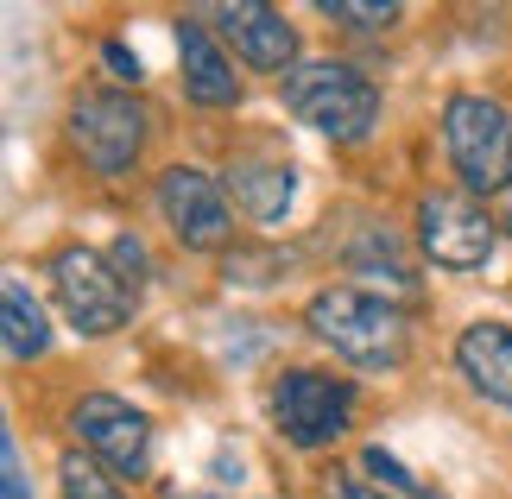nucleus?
Wrapping results in <instances>:
<instances>
[{
    "instance_id": "nucleus-2",
    "label": "nucleus",
    "mask_w": 512,
    "mask_h": 499,
    "mask_svg": "<svg viewBox=\"0 0 512 499\" xmlns=\"http://www.w3.org/2000/svg\"><path fill=\"white\" fill-rule=\"evenodd\" d=\"M285 108L304 127H317L348 146V139H367L373 121H380V89L354 64H342V57H310V64H298L285 76Z\"/></svg>"
},
{
    "instance_id": "nucleus-14",
    "label": "nucleus",
    "mask_w": 512,
    "mask_h": 499,
    "mask_svg": "<svg viewBox=\"0 0 512 499\" xmlns=\"http://www.w3.org/2000/svg\"><path fill=\"white\" fill-rule=\"evenodd\" d=\"M0 335H7V361H38L51 342V323H45V304L19 285V278H7L0 285Z\"/></svg>"
},
{
    "instance_id": "nucleus-23",
    "label": "nucleus",
    "mask_w": 512,
    "mask_h": 499,
    "mask_svg": "<svg viewBox=\"0 0 512 499\" xmlns=\"http://www.w3.org/2000/svg\"><path fill=\"white\" fill-rule=\"evenodd\" d=\"M506 222H512V215H506Z\"/></svg>"
},
{
    "instance_id": "nucleus-7",
    "label": "nucleus",
    "mask_w": 512,
    "mask_h": 499,
    "mask_svg": "<svg viewBox=\"0 0 512 499\" xmlns=\"http://www.w3.org/2000/svg\"><path fill=\"white\" fill-rule=\"evenodd\" d=\"M418 241L449 272H475L500 247V222L468 190H424L418 196Z\"/></svg>"
},
{
    "instance_id": "nucleus-11",
    "label": "nucleus",
    "mask_w": 512,
    "mask_h": 499,
    "mask_svg": "<svg viewBox=\"0 0 512 499\" xmlns=\"http://www.w3.org/2000/svg\"><path fill=\"white\" fill-rule=\"evenodd\" d=\"M177 57H184V95L196 108H234L241 102V76H234L228 51L209 38L203 19H177Z\"/></svg>"
},
{
    "instance_id": "nucleus-13",
    "label": "nucleus",
    "mask_w": 512,
    "mask_h": 499,
    "mask_svg": "<svg viewBox=\"0 0 512 499\" xmlns=\"http://www.w3.org/2000/svg\"><path fill=\"white\" fill-rule=\"evenodd\" d=\"M228 196L247 222H279L291 209V196H298V177H291V165H272V158H234Z\"/></svg>"
},
{
    "instance_id": "nucleus-22",
    "label": "nucleus",
    "mask_w": 512,
    "mask_h": 499,
    "mask_svg": "<svg viewBox=\"0 0 512 499\" xmlns=\"http://www.w3.org/2000/svg\"><path fill=\"white\" fill-rule=\"evenodd\" d=\"M329 499H386V493H373L361 474H336V481H329Z\"/></svg>"
},
{
    "instance_id": "nucleus-6",
    "label": "nucleus",
    "mask_w": 512,
    "mask_h": 499,
    "mask_svg": "<svg viewBox=\"0 0 512 499\" xmlns=\"http://www.w3.org/2000/svg\"><path fill=\"white\" fill-rule=\"evenodd\" d=\"M51 291L83 335H114L133 310V291L121 285V272L95 247H57L51 253Z\"/></svg>"
},
{
    "instance_id": "nucleus-20",
    "label": "nucleus",
    "mask_w": 512,
    "mask_h": 499,
    "mask_svg": "<svg viewBox=\"0 0 512 499\" xmlns=\"http://www.w3.org/2000/svg\"><path fill=\"white\" fill-rule=\"evenodd\" d=\"M0 499H32V487H26V462H19V443L13 436H0Z\"/></svg>"
},
{
    "instance_id": "nucleus-18",
    "label": "nucleus",
    "mask_w": 512,
    "mask_h": 499,
    "mask_svg": "<svg viewBox=\"0 0 512 499\" xmlns=\"http://www.w3.org/2000/svg\"><path fill=\"white\" fill-rule=\"evenodd\" d=\"M323 19H336V26H348V32H380V26H392V19H399V7H380V0H323L317 7Z\"/></svg>"
},
{
    "instance_id": "nucleus-5",
    "label": "nucleus",
    "mask_w": 512,
    "mask_h": 499,
    "mask_svg": "<svg viewBox=\"0 0 512 499\" xmlns=\"http://www.w3.org/2000/svg\"><path fill=\"white\" fill-rule=\"evenodd\" d=\"M354 417V379L317 373V367H285L272 379V424L298 449H329Z\"/></svg>"
},
{
    "instance_id": "nucleus-21",
    "label": "nucleus",
    "mask_w": 512,
    "mask_h": 499,
    "mask_svg": "<svg viewBox=\"0 0 512 499\" xmlns=\"http://www.w3.org/2000/svg\"><path fill=\"white\" fill-rule=\"evenodd\" d=\"M102 64H108L114 83H140V57H133L121 38H108V45H102Z\"/></svg>"
},
{
    "instance_id": "nucleus-17",
    "label": "nucleus",
    "mask_w": 512,
    "mask_h": 499,
    "mask_svg": "<svg viewBox=\"0 0 512 499\" xmlns=\"http://www.w3.org/2000/svg\"><path fill=\"white\" fill-rule=\"evenodd\" d=\"M57 487H64V499H127L114 487V474H102L89 455H64L57 462Z\"/></svg>"
},
{
    "instance_id": "nucleus-16",
    "label": "nucleus",
    "mask_w": 512,
    "mask_h": 499,
    "mask_svg": "<svg viewBox=\"0 0 512 499\" xmlns=\"http://www.w3.org/2000/svg\"><path fill=\"white\" fill-rule=\"evenodd\" d=\"M348 266H354V272H367V278H392V291H411V285H418V278L405 272L399 247H392V234H380V228H367L361 241L348 247Z\"/></svg>"
},
{
    "instance_id": "nucleus-9",
    "label": "nucleus",
    "mask_w": 512,
    "mask_h": 499,
    "mask_svg": "<svg viewBox=\"0 0 512 499\" xmlns=\"http://www.w3.org/2000/svg\"><path fill=\"white\" fill-rule=\"evenodd\" d=\"M70 424H76V436H83V449L95 455V462H108L114 474H146L152 424H146V411H133V405H127V398H114V392H89V398H76Z\"/></svg>"
},
{
    "instance_id": "nucleus-12",
    "label": "nucleus",
    "mask_w": 512,
    "mask_h": 499,
    "mask_svg": "<svg viewBox=\"0 0 512 499\" xmlns=\"http://www.w3.org/2000/svg\"><path fill=\"white\" fill-rule=\"evenodd\" d=\"M456 367L468 373L475 392L512 411V323H468L456 342Z\"/></svg>"
},
{
    "instance_id": "nucleus-1",
    "label": "nucleus",
    "mask_w": 512,
    "mask_h": 499,
    "mask_svg": "<svg viewBox=\"0 0 512 499\" xmlns=\"http://www.w3.org/2000/svg\"><path fill=\"white\" fill-rule=\"evenodd\" d=\"M304 329L317 335L323 348H336L342 361L354 367H373V373H392L411 348V323L399 304H386L380 291H361V285H329L304 304Z\"/></svg>"
},
{
    "instance_id": "nucleus-8",
    "label": "nucleus",
    "mask_w": 512,
    "mask_h": 499,
    "mask_svg": "<svg viewBox=\"0 0 512 499\" xmlns=\"http://www.w3.org/2000/svg\"><path fill=\"white\" fill-rule=\"evenodd\" d=\"M159 209H165L171 234H177L184 247H196V253L228 247V234H234L228 190L215 184L209 171H196V165H171V171L159 177Z\"/></svg>"
},
{
    "instance_id": "nucleus-15",
    "label": "nucleus",
    "mask_w": 512,
    "mask_h": 499,
    "mask_svg": "<svg viewBox=\"0 0 512 499\" xmlns=\"http://www.w3.org/2000/svg\"><path fill=\"white\" fill-rule=\"evenodd\" d=\"M354 474L373 487V493H386V499H437L424 481H411V468L399 462V455H386L380 443H367L361 449V462H354Z\"/></svg>"
},
{
    "instance_id": "nucleus-19",
    "label": "nucleus",
    "mask_w": 512,
    "mask_h": 499,
    "mask_svg": "<svg viewBox=\"0 0 512 499\" xmlns=\"http://www.w3.org/2000/svg\"><path fill=\"white\" fill-rule=\"evenodd\" d=\"M114 272H121V285L140 297V285H146V247L133 241V234H121V241H114Z\"/></svg>"
},
{
    "instance_id": "nucleus-10",
    "label": "nucleus",
    "mask_w": 512,
    "mask_h": 499,
    "mask_svg": "<svg viewBox=\"0 0 512 499\" xmlns=\"http://www.w3.org/2000/svg\"><path fill=\"white\" fill-rule=\"evenodd\" d=\"M209 19L222 26V38L234 45V57L253 70H279L291 76L298 64V32H291V19L279 7H266V0H228V7H209Z\"/></svg>"
},
{
    "instance_id": "nucleus-3",
    "label": "nucleus",
    "mask_w": 512,
    "mask_h": 499,
    "mask_svg": "<svg viewBox=\"0 0 512 499\" xmlns=\"http://www.w3.org/2000/svg\"><path fill=\"white\" fill-rule=\"evenodd\" d=\"M443 152L456 165L468 196H500L512 190V121L500 102L456 89L443 102Z\"/></svg>"
},
{
    "instance_id": "nucleus-4",
    "label": "nucleus",
    "mask_w": 512,
    "mask_h": 499,
    "mask_svg": "<svg viewBox=\"0 0 512 499\" xmlns=\"http://www.w3.org/2000/svg\"><path fill=\"white\" fill-rule=\"evenodd\" d=\"M146 133H152V114H146L140 95H127V89H89V95L70 102V139H76V152L89 158L95 177L133 171Z\"/></svg>"
}]
</instances>
